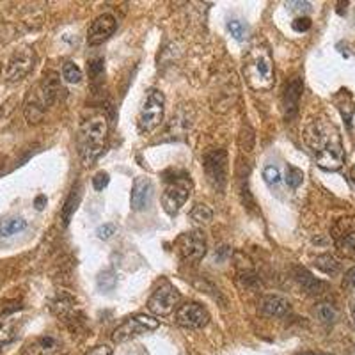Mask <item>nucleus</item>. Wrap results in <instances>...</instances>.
<instances>
[{
	"instance_id": "nucleus-30",
	"label": "nucleus",
	"mask_w": 355,
	"mask_h": 355,
	"mask_svg": "<svg viewBox=\"0 0 355 355\" xmlns=\"http://www.w3.org/2000/svg\"><path fill=\"white\" fill-rule=\"evenodd\" d=\"M263 178H265V182L268 185H277L281 182V171L277 169L275 166H266L263 169Z\"/></svg>"
},
{
	"instance_id": "nucleus-8",
	"label": "nucleus",
	"mask_w": 355,
	"mask_h": 355,
	"mask_svg": "<svg viewBox=\"0 0 355 355\" xmlns=\"http://www.w3.org/2000/svg\"><path fill=\"white\" fill-rule=\"evenodd\" d=\"M202 167L211 189L222 192L227 185V153L224 150H211L202 158Z\"/></svg>"
},
{
	"instance_id": "nucleus-22",
	"label": "nucleus",
	"mask_w": 355,
	"mask_h": 355,
	"mask_svg": "<svg viewBox=\"0 0 355 355\" xmlns=\"http://www.w3.org/2000/svg\"><path fill=\"white\" fill-rule=\"evenodd\" d=\"M315 265L318 270H322L323 274H329V275H334L339 272V263L334 256L331 254H322L315 259Z\"/></svg>"
},
{
	"instance_id": "nucleus-28",
	"label": "nucleus",
	"mask_w": 355,
	"mask_h": 355,
	"mask_svg": "<svg viewBox=\"0 0 355 355\" xmlns=\"http://www.w3.org/2000/svg\"><path fill=\"white\" fill-rule=\"evenodd\" d=\"M284 180H286L288 187H291V189H299L304 182V173L299 169V167L288 166L286 178H284Z\"/></svg>"
},
{
	"instance_id": "nucleus-26",
	"label": "nucleus",
	"mask_w": 355,
	"mask_h": 355,
	"mask_svg": "<svg viewBox=\"0 0 355 355\" xmlns=\"http://www.w3.org/2000/svg\"><path fill=\"white\" fill-rule=\"evenodd\" d=\"M98 288H100L101 291H112L114 286H116L117 279H116V274H114L112 270H105L101 272L100 275H98Z\"/></svg>"
},
{
	"instance_id": "nucleus-7",
	"label": "nucleus",
	"mask_w": 355,
	"mask_h": 355,
	"mask_svg": "<svg viewBox=\"0 0 355 355\" xmlns=\"http://www.w3.org/2000/svg\"><path fill=\"white\" fill-rule=\"evenodd\" d=\"M158 325H160V322H158L155 316L137 313V315L126 318L125 322L112 332L114 343H125V341H130V339L137 338V336L155 331V329H158Z\"/></svg>"
},
{
	"instance_id": "nucleus-23",
	"label": "nucleus",
	"mask_w": 355,
	"mask_h": 355,
	"mask_svg": "<svg viewBox=\"0 0 355 355\" xmlns=\"http://www.w3.org/2000/svg\"><path fill=\"white\" fill-rule=\"evenodd\" d=\"M316 316H318V320L322 323L331 325V323H334L336 318H338V311H336V307L332 306V304L322 302L316 306Z\"/></svg>"
},
{
	"instance_id": "nucleus-38",
	"label": "nucleus",
	"mask_w": 355,
	"mask_h": 355,
	"mask_svg": "<svg viewBox=\"0 0 355 355\" xmlns=\"http://www.w3.org/2000/svg\"><path fill=\"white\" fill-rule=\"evenodd\" d=\"M350 320H352V325L355 329V300H352L350 304Z\"/></svg>"
},
{
	"instance_id": "nucleus-15",
	"label": "nucleus",
	"mask_w": 355,
	"mask_h": 355,
	"mask_svg": "<svg viewBox=\"0 0 355 355\" xmlns=\"http://www.w3.org/2000/svg\"><path fill=\"white\" fill-rule=\"evenodd\" d=\"M116 27H117V20L112 17V15H109V12L100 15V17L91 24V27H89L87 43L91 44V46H98V44L105 43V41L114 34Z\"/></svg>"
},
{
	"instance_id": "nucleus-4",
	"label": "nucleus",
	"mask_w": 355,
	"mask_h": 355,
	"mask_svg": "<svg viewBox=\"0 0 355 355\" xmlns=\"http://www.w3.org/2000/svg\"><path fill=\"white\" fill-rule=\"evenodd\" d=\"M107 133H109V123L105 116H94L82 125L78 148H80V158L85 166H93L103 153Z\"/></svg>"
},
{
	"instance_id": "nucleus-33",
	"label": "nucleus",
	"mask_w": 355,
	"mask_h": 355,
	"mask_svg": "<svg viewBox=\"0 0 355 355\" xmlns=\"http://www.w3.org/2000/svg\"><path fill=\"white\" fill-rule=\"evenodd\" d=\"M114 233H116V226H114V224H103V226H100L96 230V234L100 240L112 239Z\"/></svg>"
},
{
	"instance_id": "nucleus-37",
	"label": "nucleus",
	"mask_w": 355,
	"mask_h": 355,
	"mask_svg": "<svg viewBox=\"0 0 355 355\" xmlns=\"http://www.w3.org/2000/svg\"><path fill=\"white\" fill-rule=\"evenodd\" d=\"M44 205H46V198L44 196H37L36 201H34V206H36L37 210H43Z\"/></svg>"
},
{
	"instance_id": "nucleus-13",
	"label": "nucleus",
	"mask_w": 355,
	"mask_h": 355,
	"mask_svg": "<svg viewBox=\"0 0 355 355\" xmlns=\"http://www.w3.org/2000/svg\"><path fill=\"white\" fill-rule=\"evenodd\" d=\"M68 348L64 347L61 339L52 334H43L33 338L25 343L21 355H66Z\"/></svg>"
},
{
	"instance_id": "nucleus-3",
	"label": "nucleus",
	"mask_w": 355,
	"mask_h": 355,
	"mask_svg": "<svg viewBox=\"0 0 355 355\" xmlns=\"http://www.w3.org/2000/svg\"><path fill=\"white\" fill-rule=\"evenodd\" d=\"M62 93L61 78L55 73H46L41 82H37L36 87L31 91L27 101H25V117L31 125L43 121L44 114L53 105Z\"/></svg>"
},
{
	"instance_id": "nucleus-27",
	"label": "nucleus",
	"mask_w": 355,
	"mask_h": 355,
	"mask_svg": "<svg viewBox=\"0 0 355 355\" xmlns=\"http://www.w3.org/2000/svg\"><path fill=\"white\" fill-rule=\"evenodd\" d=\"M78 199H80V192H78V189L77 190L73 189V192L69 194L68 201H66L64 210H62V220H64V224H68L69 218H71V214L75 211V208H77V205H78Z\"/></svg>"
},
{
	"instance_id": "nucleus-18",
	"label": "nucleus",
	"mask_w": 355,
	"mask_h": 355,
	"mask_svg": "<svg viewBox=\"0 0 355 355\" xmlns=\"http://www.w3.org/2000/svg\"><path fill=\"white\" fill-rule=\"evenodd\" d=\"M20 309V306L4 307L0 315V347L11 343L17 338V320H15V311Z\"/></svg>"
},
{
	"instance_id": "nucleus-5",
	"label": "nucleus",
	"mask_w": 355,
	"mask_h": 355,
	"mask_svg": "<svg viewBox=\"0 0 355 355\" xmlns=\"http://www.w3.org/2000/svg\"><path fill=\"white\" fill-rule=\"evenodd\" d=\"M190 192H192V180L189 174L183 173L180 176L167 178L164 192H162V206L166 214L174 217L190 198Z\"/></svg>"
},
{
	"instance_id": "nucleus-16",
	"label": "nucleus",
	"mask_w": 355,
	"mask_h": 355,
	"mask_svg": "<svg viewBox=\"0 0 355 355\" xmlns=\"http://www.w3.org/2000/svg\"><path fill=\"white\" fill-rule=\"evenodd\" d=\"M153 198V183L150 178L139 176L133 180L132 196H130V206L133 211H142L151 202Z\"/></svg>"
},
{
	"instance_id": "nucleus-11",
	"label": "nucleus",
	"mask_w": 355,
	"mask_h": 355,
	"mask_svg": "<svg viewBox=\"0 0 355 355\" xmlns=\"http://www.w3.org/2000/svg\"><path fill=\"white\" fill-rule=\"evenodd\" d=\"M178 250L185 261L196 263L206 254V240L201 231H189L176 240Z\"/></svg>"
},
{
	"instance_id": "nucleus-1",
	"label": "nucleus",
	"mask_w": 355,
	"mask_h": 355,
	"mask_svg": "<svg viewBox=\"0 0 355 355\" xmlns=\"http://www.w3.org/2000/svg\"><path fill=\"white\" fill-rule=\"evenodd\" d=\"M302 139L315 158L316 166L323 171H338L345 164V150L338 126L327 117L311 119L304 126Z\"/></svg>"
},
{
	"instance_id": "nucleus-12",
	"label": "nucleus",
	"mask_w": 355,
	"mask_h": 355,
	"mask_svg": "<svg viewBox=\"0 0 355 355\" xmlns=\"http://www.w3.org/2000/svg\"><path fill=\"white\" fill-rule=\"evenodd\" d=\"M210 322L208 311L198 302H185L178 306L176 309V323L185 329H202Z\"/></svg>"
},
{
	"instance_id": "nucleus-9",
	"label": "nucleus",
	"mask_w": 355,
	"mask_h": 355,
	"mask_svg": "<svg viewBox=\"0 0 355 355\" xmlns=\"http://www.w3.org/2000/svg\"><path fill=\"white\" fill-rule=\"evenodd\" d=\"M36 64V53L31 46H24V49H18L17 52L9 57L8 64L4 69V78L9 84H17V82L24 80L28 73L34 69Z\"/></svg>"
},
{
	"instance_id": "nucleus-17",
	"label": "nucleus",
	"mask_w": 355,
	"mask_h": 355,
	"mask_svg": "<svg viewBox=\"0 0 355 355\" xmlns=\"http://www.w3.org/2000/svg\"><path fill=\"white\" fill-rule=\"evenodd\" d=\"M302 91H304V84L299 77L291 78L290 84L286 85L284 89V116L286 119H293L299 112V103L300 98H302Z\"/></svg>"
},
{
	"instance_id": "nucleus-6",
	"label": "nucleus",
	"mask_w": 355,
	"mask_h": 355,
	"mask_svg": "<svg viewBox=\"0 0 355 355\" xmlns=\"http://www.w3.org/2000/svg\"><path fill=\"white\" fill-rule=\"evenodd\" d=\"M166 109V96L158 89H150L139 112L137 126L141 133H151L160 126Z\"/></svg>"
},
{
	"instance_id": "nucleus-20",
	"label": "nucleus",
	"mask_w": 355,
	"mask_h": 355,
	"mask_svg": "<svg viewBox=\"0 0 355 355\" xmlns=\"http://www.w3.org/2000/svg\"><path fill=\"white\" fill-rule=\"evenodd\" d=\"M27 227V220L21 217H8L0 220V236L9 239L12 234H18Z\"/></svg>"
},
{
	"instance_id": "nucleus-25",
	"label": "nucleus",
	"mask_w": 355,
	"mask_h": 355,
	"mask_svg": "<svg viewBox=\"0 0 355 355\" xmlns=\"http://www.w3.org/2000/svg\"><path fill=\"white\" fill-rule=\"evenodd\" d=\"M62 78H64L68 84H78V82L82 80V69L78 68L75 62H64V64H62Z\"/></svg>"
},
{
	"instance_id": "nucleus-39",
	"label": "nucleus",
	"mask_w": 355,
	"mask_h": 355,
	"mask_svg": "<svg viewBox=\"0 0 355 355\" xmlns=\"http://www.w3.org/2000/svg\"><path fill=\"white\" fill-rule=\"evenodd\" d=\"M300 355H331V354H315V352H304Z\"/></svg>"
},
{
	"instance_id": "nucleus-29",
	"label": "nucleus",
	"mask_w": 355,
	"mask_h": 355,
	"mask_svg": "<svg viewBox=\"0 0 355 355\" xmlns=\"http://www.w3.org/2000/svg\"><path fill=\"white\" fill-rule=\"evenodd\" d=\"M227 31H230V34L236 41H242L247 34V27L243 25V21H240V20L227 21Z\"/></svg>"
},
{
	"instance_id": "nucleus-40",
	"label": "nucleus",
	"mask_w": 355,
	"mask_h": 355,
	"mask_svg": "<svg viewBox=\"0 0 355 355\" xmlns=\"http://www.w3.org/2000/svg\"><path fill=\"white\" fill-rule=\"evenodd\" d=\"M350 178L355 182V164H354V167H352V169H350Z\"/></svg>"
},
{
	"instance_id": "nucleus-19",
	"label": "nucleus",
	"mask_w": 355,
	"mask_h": 355,
	"mask_svg": "<svg viewBox=\"0 0 355 355\" xmlns=\"http://www.w3.org/2000/svg\"><path fill=\"white\" fill-rule=\"evenodd\" d=\"M259 311L265 316L279 318V316H284L290 311V302L283 297H279V295H266L259 300Z\"/></svg>"
},
{
	"instance_id": "nucleus-34",
	"label": "nucleus",
	"mask_w": 355,
	"mask_h": 355,
	"mask_svg": "<svg viewBox=\"0 0 355 355\" xmlns=\"http://www.w3.org/2000/svg\"><path fill=\"white\" fill-rule=\"evenodd\" d=\"M89 71L93 77H98L103 73V59H96V61H91L89 62Z\"/></svg>"
},
{
	"instance_id": "nucleus-2",
	"label": "nucleus",
	"mask_w": 355,
	"mask_h": 355,
	"mask_svg": "<svg viewBox=\"0 0 355 355\" xmlns=\"http://www.w3.org/2000/svg\"><path fill=\"white\" fill-rule=\"evenodd\" d=\"M243 75L250 89L258 93L270 91L275 84L274 59L265 44H254L243 57Z\"/></svg>"
},
{
	"instance_id": "nucleus-36",
	"label": "nucleus",
	"mask_w": 355,
	"mask_h": 355,
	"mask_svg": "<svg viewBox=\"0 0 355 355\" xmlns=\"http://www.w3.org/2000/svg\"><path fill=\"white\" fill-rule=\"evenodd\" d=\"M345 283H347L348 286L355 288V266H354V268H350V270L347 272V277H345Z\"/></svg>"
},
{
	"instance_id": "nucleus-31",
	"label": "nucleus",
	"mask_w": 355,
	"mask_h": 355,
	"mask_svg": "<svg viewBox=\"0 0 355 355\" xmlns=\"http://www.w3.org/2000/svg\"><path fill=\"white\" fill-rule=\"evenodd\" d=\"M291 27H293L295 33H307V31L311 28V18H307V17L295 18L293 24H291Z\"/></svg>"
},
{
	"instance_id": "nucleus-10",
	"label": "nucleus",
	"mask_w": 355,
	"mask_h": 355,
	"mask_svg": "<svg viewBox=\"0 0 355 355\" xmlns=\"http://www.w3.org/2000/svg\"><path fill=\"white\" fill-rule=\"evenodd\" d=\"M178 302H180V291L169 281H164L148 300V309L155 316H169L174 309H178Z\"/></svg>"
},
{
	"instance_id": "nucleus-35",
	"label": "nucleus",
	"mask_w": 355,
	"mask_h": 355,
	"mask_svg": "<svg viewBox=\"0 0 355 355\" xmlns=\"http://www.w3.org/2000/svg\"><path fill=\"white\" fill-rule=\"evenodd\" d=\"M87 355H112V348L107 345H100V347H94Z\"/></svg>"
},
{
	"instance_id": "nucleus-32",
	"label": "nucleus",
	"mask_w": 355,
	"mask_h": 355,
	"mask_svg": "<svg viewBox=\"0 0 355 355\" xmlns=\"http://www.w3.org/2000/svg\"><path fill=\"white\" fill-rule=\"evenodd\" d=\"M110 178L107 173H98L96 176L93 178V187L94 190H98V192H101L103 189H107V185H109Z\"/></svg>"
},
{
	"instance_id": "nucleus-14",
	"label": "nucleus",
	"mask_w": 355,
	"mask_h": 355,
	"mask_svg": "<svg viewBox=\"0 0 355 355\" xmlns=\"http://www.w3.org/2000/svg\"><path fill=\"white\" fill-rule=\"evenodd\" d=\"M332 239L345 256L355 258V217L336 222L332 227Z\"/></svg>"
},
{
	"instance_id": "nucleus-24",
	"label": "nucleus",
	"mask_w": 355,
	"mask_h": 355,
	"mask_svg": "<svg viewBox=\"0 0 355 355\" xmlns=\"http://www.w3.org/2000/svg\"><path fill=\"white\" fill-rule=\"evenodd\" d=\"M190 217H192V220L194 222H198V224L206 226V224H210L211 218H214V211H211L210 206L196 205L194 210L190 211Z\"/></svg>"
},
{
	"instance_id": "nucleus-21",
	"label": "nucleus",
	"mask_w": 355,
	"mask_h": 355,
	"mask_svg": "<svg viewBox=\"0 0 355 355\" xmlns=\"http://www.w3.org/2000/svg\"><path fill=\"white\" fill-rule=\"evenodd\" d=\"M297 281L302 284V288L307 293H320V291L323 290V283H320L318 279L313 277V275L307 270H304V268H299V270H297Z\"/></svg>"
}]
</instances>
